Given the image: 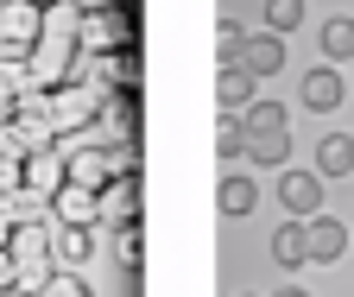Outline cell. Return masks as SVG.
<instances>
[{"instance_id":"obj_1","label":"cell","mask_w":354,"mask_h":297,"mask_svg":"<svg viewBox=\"0 0 354 297\" xmlns=\"http://www.w3.org/2000/svg\"><path fill=\"white\" fill-rule=\"evenodd\" d=\"M76 51L82 57L133 51V13L127 7H82V19H76Z\"/></svg>"},{"instance_id":"obj_2","label":"cell","mask_w":354,"mask_h":297,"mask_svg":"<svg viewBox=\"0 0 354 297\" xmlns=\"http://www.w3.org/2000/svg\"><path fill=\"white\" fill-rule=\"evenodd\" d=\"M102 89H88V82H64V89H51L44 95V114H51V126H57V140H70V133H82V126H95L102 120Z\"/></svg>"},{"instance_id":"obj_3","label":"cell","mask_w":354,"mask_h":297,"mask_svg":"<svg viewBox=\"0 0 354 297\" xmlns=\"http://www.w3.org/2000/svg\"><path fill=\"white\" fill-rule=\"evenodd\" d=\"M70 82H88V89H102V95H133L140 89V57L133 51H108V57H88V76H70Z\"/></svg>"},{"instance_id":"obj_4","label":"cell","mask_w":354,"mask_h":297,"mask_svg":"<svg viewBox=\"0 0 354 297\" xmlns=\"http://www.w3.org/2000/svg\"><path fill=\"white\" fill-rule=\"evenodd\" d=\"M38 32H44V13L32 7V0H0V45H7V51H26L32 57Z\"/></svg>"},{"instance_id":"obj_5","label":"cell","mask_w":354,"mask_h":297,"mask_svg":"<svg viewBox=\"0 0 354 297\" xmlns=\"http://www.w3.org/2000/svg\"><path fill=\"white\" fill-rule=\"evenodd\" d=\"M279 202H285L291 222L323 215V178H317V171H279Z\"/></svg>"},{"instance_id":"obj_6","label":"cell","mask_w":354,"mask_h":297,"mask_svg":"<svg viewBox=\"0 0 354 297\" xmlns=\"http://www.w3.org/2000/svg\"><path fill=\"white\" fill-rule=\"evenodd\" d=\"M57 152H64L70 184H88V190H108V184H114V178H108V146H76V140H57Z\"/></svg>"},{"instance_id":"obj_7","label":"cell","mask_w":354,"mask_h":297,"mask_svg":"<svg viewBox=\"0 0 354 297\" xmlns=\"http://www.w3.org/2000/svg\"><path fill=\"white\" fill-rule=\"evenodd\" d=\"M51 222H64V228H95V222H102V190L64 184V190L51 196Z\"/></svg>"},{"instance_id":"obj_8","label":"cell","mask_w":354,"mask_h":297,"mask_svg":"<svg viewBox=\"0 0 354 297\" xmlns=\"http://www.w3.org/2000/svg\"><path fill=\"white\" fill-rule=\"evenodd\" d=\"M26 95H38V82H32V64L26 57H0V126H13Z\"/></svg>"},{"instance_id":"obj_9","label":"cell","mask_w":354,"mask_h":297,"mask_svg":"<svg viewBox=\"0 0 354 297\" xmlns=\"http://www.w3.org/2000/svg\"><path fill=\"white\" fill-rule=\"evenodd\" d=\"M234 70H247L253 82H259V76H279V70H285V38H279V32H247Z\"/></svg>"},{"instance_id":"obj_10","label":"cell","mask_w":354,"mask_h":297,"mask_svg":"<svg viewBox=\"0 0 354 297\" xmlns=\"http://www.w3.org/2000/svg\"><path fill=\"white\" fill-rule=\"evenodd\" d=\"M140 222V178H114L108 190H102V228H133Z\"/></svg>"},{"instance_id":"obj_11","label":"cell","mask_w":354,"mask_h":297,"mask_svg":"<svg viewBox=\"0 0 354 297\" xmlns=\"http://www.w3.org/2000/svg\"><path fill=\"white\" fill-rule=\"evenodd\" d=\"M95 253V228H51V266L57 272H82V260Z\"/></svg>"},{"instance_id":"obj_12","label":"cell","mask_w":354,"mask_h":297,"mask_svg":"<svg viewBox=\"0 0 354 297\" xmlns=\"http://www.w3.org/2000/svg\"><path fill=\"white\" fill-rule=\"evenodd\" d=\"M304 247H310V260H317V266H329V260H342L348 228H342L335 215H310V222H304Z\"/></svg>"},{"instance_id":"obj_13","label":"cell","mask_w":354,"mask_h":297,"mask_svg":"<svg viewBox=\"0 0 354 297\" xmlns=\"http://www.w3.org/2000/svg\"><path fill=\"white\" fill-rule=\"evenodd\" d=\"M0 215L13 228H32V222H51V196H38L32 184H19L13 196H0Z\"/></svg>"},{"instance_id":"obj_14","label":"cell","mask_w":354,"mask_h":297,"mask_svg":"<svg viewBox=\"0 0 354 297\" xmlns=\"http://www.w3.org/2000/svg\"><path fill=\"white\" fill-rule=\"evenodd\" d=\"M241 126H247V140H279V133H291V114H285V102H253L247 114H241Z\"/></svg>"},{"instance_id":"obj_15","label":"cell","mask_w":354,"mask_h":297,"mask_svg":"<svg viewBox=\"0 0 354 297\" xmlns=\"http://www.w3.org/2000/svg\"><path fill=\"white\" fill-rule=\"evenodd\" d=\"M26 184L38 190V196H57L64 184H70V171H64V152L51 146V152H32L26 158Z\"/></svg>"},{"instance_id":"obj_16","label":"cell","mask_w":354,"mask_h":297,"mask_svg":"<svg viewBox=\"0 0 354 297\" xmlns=\"http://www.w3.org/2000/svg\"><path fill=\"white\" fill-rule=\"evenodd\" d=\"M215 102H221V114L241 120V114L259 102V95H253V76H247V70H221V76H215Z\"/></svg>"},{"instance_id":"obj_17","label":"cell","mask_w":354,"mask_h":297,"mask_svg":"<svg viewBox=\"0 0 354 297\" xmlns=\"http://www.w3.org/2000/svg\"><path fill=\"white\" fill-rule=\"evenodd\" d=\"M354 171V140L348 133H323L317 140V178H348Z\"/></svg>"},{"instance_id":"obj_18","label":"cell","mask_w":354,"mask_h":297,"mask_svg":"<svg viewBox=\"0 0 354 297\" xmlns=\"http://www.w3.org/2000/svg\"><path fill=\"white\" fill-rule=\"evenodd\" d=\"M304 108H317V114L342 108V76H335V64H323V70L304 76Z\"/></svg>"},{"instance_id":"obj_19","label":"cell","mask_w":354,"mask_h":297,"mask_svg":"<svg viewBox=\"0 0 354 297\" xmlns=\"http://www.w3.org/2000/svg\"><path fill=\"white\" fill-rule=\"evenodd\" d=\"M51 228H57V222H32V228H13V240H7L13 266H26V260H51Z\"/></svg>"},{"instance_id":"obj_20","label":"cell","mask_w":354,"mask_h":297,"mask_svg":"<svg viewBox=\"0 0 354 297\" xmlns=\"http://www.w3.org/2000/svg\"><path fill=\"white\" fill-rule=\"evenodd\" d=\"M272 260L291 272V266H310V247H304V222H285L279 234H272Z\"/></svg>"},{"instance_id":"obj_21","label":"cell","mask_w":354,"mask_h":297,"mask_svg":"<svg viewBox=\"0 0 354 297\" xmlns=\"http://www.w3.org/2000/svg\"><path fill=\"white\" fill-rule=\"evenodd\" d=\"M215 202H221V215H253V202H259V190H253V178H221Z\"/></svg>"},{"instance_id":"obj_22","label":"cell","mask_w":354,"mask_h":297,"mask_svg":"<svg viewBox=\"0 0 354 297\" xmlns=\"http://www.w3.org/2000/svg\"><path fill=\"white\" fill-rule=\"evenodd\" d=\"M323 57L348 64L354 57V19H323Z\"/></svg>"},{"instance_id":"obj_23","label":"cell","mask_w":354,"mask_h":297,"mask_svg":"<svg viewBox=\"0 0 354 297\" xmlns=\"http://www.w3.org/2000/svg\"><path fill=\"white\" fill-rule=\"evenodd\" d=\"M247 158L259 164V171H285V158H291V133H279V140H247Z\"/></svg>"},{"instance_id":"obj_24","label":"cell","mask_w":354,"mask_h":297,"mask_svg":"<svg viewBox=\"0 0 354 297\" xmlns=\"http://www.w3.org/2000/svg\"><path fill=\"white\" fill-rule=\"evenodd\" d=\"M215 152H221V164H228V158H247V126H241L234 114L215 120Z\"/></svg>"},{"instance_id":"obj_25","label":"cell","mask_w":354,"mask_h":297,"mask_svg":"<svg viewBox=\"0 0 354 297\" xmlns=\"http://www.w3.org/2000/svg\"><path fill=\"white\" fill-rule=\"evenodd\" d=\"M114 253H120V272H140V260H146V228H140V222L120 228V234H114Z\"/></svg>"},{"instance_id":"obj_26","label":"cell","mask_w":354,"mask_h":297,"mask_svg":"<svg viewBox=\"0 0 354 297\" xmlns=\"http://www.w3.org/2000/svg\"><path fill=\"white\" fill-rule=\"evenodd\" d=\"M304 26V0H266V32H297Z\"/></svg>"},{"instance_id":"obj_27","label":"cell","mask_w":354,"mask_h":297,"mask_svg":"<svg viewBox=\"0 0 354 297\" xmlns=\"http://www.w3.org/2000/svg\"><path fill=\"white\" fill-rule=\"evenodd\" d=\"M241 45H247V32H241L234 19H221V32H215V64L234 70V64H241Z\"/></svg>"},{"instance_id":"obj_28","label":"cell","mask_w":354,"mask_h":297,"mask_svg":"<svg viewBox=\"0 0 354 297\" xmlns=\"http://www.w3.org/2000/svg\"><path fill=\"white\" fill-rule=\"evenodd\" d=\"M51 278H57V266H51V260H26V266H19V285H13V291H19V297H38L44 285H51Z\"/></svg>"},{"instance_id":"obj_29","label":"cell","mask_w":354,"mask_h":297,"mask_svg":"<svg viewBox=\"0 0 354 297\" xmlns=\"http://www.w3.org/2000/svg\"><path fill=\"white\" fill-rule=\"evenodd\" d=\"M108 178H140V146H133V140L108 146Z\"/></svg>"},{"instance_id":"obj_30","label":"cell","mask_w":354,"mask_h":297,"mask_svg":"<svg viewBox=\"0 0 354 297\" xmlns=\"http://www.w3.org/2000/svg\"><path fill=\"white\" fill-rule=\"evenodd\" d=\"M38 297H95V291H88V285H82L76 272H57V278H51V285H44Z\"/></svg>"},{"instance_id":"obj_31","label":"cell","mask_w":354,"mask_h":297,"mask_svg":"<svg viewBox=\"0 0 354 297\" xmlns=\"http://www.w3.org/2000/svg\"><path fill=\"white\" fill-rule=\"evenodd\" d=\"M19 184H26V164L19 158H0V196H13Z\"/></svg>"},{"instance_id":"obj_32","label":"cell","mask_w":354,"mask_h":297,"mask_svg":"<svg viewBox=\"0 0 354 297\" xmlns=\"http://www.w3.org/2000/svg\"><path fill=\"white\" fill-rule=\"evenodd\" d=\"M13 285H19V266H13V253L0 247V291H13Z\"/></svg>"},{"instance_id":"obj_33","label":"cell","mask_w":354,"mask_h":297,"mask_svg":"<svg viewBox=\"0 0 354 297\" xmlns=\"http://www.w3.org/2000/svg\"><path fill=\"white\" fill-rule=\"evenodd\" d=\"M7 240H13V222H7V215H0V247H7Z\"/></svg>"},{"instance_id":"obj_34","label":"cell","mask_w":354,"mask_h":297,"mask_svg":"<svg viewBox=\"0 0 354 297\" xmlns=\"http://www.w3.org/2000/svg\"><path fill=\"white\" fill-rule=\"evenodd\" d=\"M32 7H38V13H51V7H64V0H32Z\"/></svg>"},{"instance_id":"obj_35","label":"cell","mask_w":354,"mask_h":297,"mask_svg":"<svg viewBox=\"0 0 354 297\" xmlns=\"http://www.w3.org/2000/svg\"><path fill=\"white\" fill-rule=\"evenodd\" d=\"M279 297H310V291H297V285H291V291H279Z\"/></svg>"},{"instance_id":"obj_36","label":"cell","mask_w":354,"mask_h":297,"mask_svg":"<svg viewBox=\"0 0 354 297\" xmlns=\"http://www.w3.org/2000/svg\"><path fill=\"white\" fill-rule=\"evenodd\" d=\"M0 297H19V291H0Z\"/></svg>"}]
</instances>
